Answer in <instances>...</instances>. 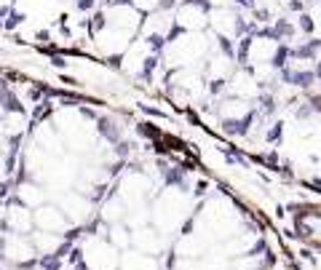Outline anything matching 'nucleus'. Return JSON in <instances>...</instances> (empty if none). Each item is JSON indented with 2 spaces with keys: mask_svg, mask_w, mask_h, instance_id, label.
Returning <instances> with one entry per match:
<instances>
[{
  "mask_svg": "<svg viewBox=\"0 0 321 270\" xmlns=\"http://www.w3.org/2000/svg\"><path fill=\"white\" fill-rule=\"evenodd\" d=\"M121 270H161V260L137 249H126L121 254Z\"/></svg>",
  "mask_w": 321,
  "mask_h": 270,
  "instance_id": "8",
  "label": "nucleus"
},
{
  "mask_svg": "<svg viewBox=\"0 0 321 270\" xmlns=\"http://www.w3.org/2000/svg\"><path fill=\"white\" fill-rule=\"evenodd\" d=\"M254 107H257V112H260V118L268 123L273 115L278 112V99L273 91H260V94L254 96Z\"/></svg>",
  "mask_w": 321,
  "mask_h": 270,
  "instance_id": "10",
  "label": "nucleus"
},
{
  "mask_svg": "<svg viewBox=\"0 0 321 270\" xmlns=\"http://www.w3.org/2000/svg\"><path fill=\"white\" fill-rule=\"evenodd\" d=\"M57 206L65 212V217L70 220V225H86V222L97 214V206H94L91 200L86 198L83 192H78V190L62 196V200H59Z\"/></svg>",
  "mask_w": 321,
  "mask_h": 270,
  "instance_id": "2",
  "label": "nucleus"
},
{
  "mask_svg": "<svg viewBox=\"0 0 321 270\" xmlns=\"http://www.w3.org/2000/svg\"><path fill=\"white\" fill-rule=\"evenodd\" d=\"M214 40H217V51H220L222 59L236 62V40L230 35H214Z\"/></svg>",
  "mask_w": 321,
  "mask_h": 270,
  "instance_id": "14",
  "label": "nucleus"
},
{
  "mask_svg": "<svg viewBox=\"0 0 321 270\" xmlns=\"http://www.w3.org/2000/svg\"><path fill=\"white\" fill-rule=\"evenodd\" d=\"M17 196H19V200H22L25 206H30V209H38V206L46 204V192H43V188H41L35 180L19 184V188H17Z\"/></svg>",
  "mask_w": 321,
  "mask_h": 270,
  "instance_id": "9",
  "label": "nucleus"
},
{
  "mask_svg": "<svg viewBox=\"0 0 321 270\" xmlns=\"http://www.w3.org/2000/svg\"><path fill=\"white\" fill-rule=\"evenodd\" d=\"M286 11H292V14H305V0H286Z\"/></svg>",
  "mask_w": 321,
  "mask_h": 270,
  "instance_id": "25",
  "label": "nucleus"
},
{
  "mask_svg": "<svg viewBox=\"0 0 321 270\" xmlns=\"http://www.w3.org/2000/svg\"><path fill=\"white\" fill-rule=\"evenodd\" d=\"M11 8H14V6H6V3H0V19H9V14H11Z\"/></svg>",
  "mask_w": 321,
  "mask_h": 270,
  "instance_id": "27",
  "label": "nucleus"
},
{
  "mask_svg": "<svg viewBox=\"0 0 321 270\" xmlns=\"http://www.w3.org/2000/svg\"><path fill=\"white\" fill-rule=\"evenodd\" d=\"M233 6H236L238 11H246V14H252L257 8V0H230Z\"/></svg>",
  "mask_w": 321,
  "mask_h": 270,
  "instance_id": "23",
  "label": "nucleus"
},
{
  "mask_svg": "<svg viewBox=\"0 0 321 270\" xmlns=\"http://www.w3.org/2000/svg\"><path fill=\"white\" fill-rule=\"evenodd\" d=\"M70 270H91V268H89V262H86V260H83V262H75V265H73V268H70Z\"/></svg>",
  "mask_w": 321,
  "mask_h": 270,
  "instance_id": "30",
  "label": "nucleus"
},
{
  "mask_svg": "<svg viewBox=\"0 0 321 270\" xmlns=\"http://www.w3.org/2000/svg\"><path fill=\"white\" fill-rule=\"evenodd\" d=\"M131 249H137V252H145V254H150V257H163V236H161V230H155V228H137V230H131Z\"/></svg>",
  "mask_w": 321,
  "mask_h": 270,
  "instance_id": "5",
  "label": "nucleus"
},
{
  "mask_svg": "<svg viewBox=\"0 0 321 270\" xmlns=\"http://www.w3.org/2000/svg\"><path fill=\"white\" fill-rule=\"evenodd\" d=\"M62 80H65L67 86H75V88L81 86V83H78V78H73V75H65V72H62Z\"/></svg>",
  "mask_w": 321,
  "mask_h": 270,
  "instance_id": "28",
  "label": "nucleus"
},
{
  "mask_svg": "<svg viewBox=\"0 0 321 270\" xmlns=\"http://www.w3.org/2000/svg\"><path fill=\"white\" fill-rule=\"evenodd\" d=\"M35 40L41 43V46H49V43H54L51 30H38V32H35Z\"/></svg>",
  "mask_w": 321,
  "mask_h": 270,
  "instance_id": "26",
  "label": "nucleus"
},
{
  "mask_svg": "<svg viewBox=\"0 0 321 270\" xmlns=\"http://www.w3.org/2000/svg\"><path fill=\"white\" fill-rule=\"evenodd\" d=\"M302 99L313 107V112L321 115V91H310V94H302Z\"/></svg>",
  "mask_w": 321,
  "mask_h": 270,
  "instance_id": "21",
  "label": "nucleus"
},
{
  "mask_svg": "<svg viewBox=\"0 0 321 270\" xmlns=\"http://www.w3.org/2000/svg\"><path fill=\"white\" fill-rule=\"evenodd\" d=\"M302 212H294V230L302 241L321 249V209L316 206H300Z\"/></svg>",
  "mask_w": 321,
  "mask_h": 270,
  "instance_id": "4",
  "label": "nucleus"
},
{
  "mask_svg": "<svg viewBox=\"0 0 321 270\" xmlns=\"http://www.w3.org/2000/svg\"><path fill=\"white\" fill-rule=\"evenodd\" d=\"M273 27H276V32H278V38H281V43H292L294 38H297V24L292 19H286V16H278V19H273Z\"/></svg>",
  "mask_w": 321,
  "mask_h": 270,
  "instance_id": "12",
  "label": "nucleus"
},
{
  "mask_svg": "<svg viewBox=\"0 0 321 270\" xmlns=\"http://www.w3.org/2000/svg\"><path fill=\"white\" fill-rule=\"evenodd\" d=\"M313 72H316V80L321 83V56H318L316 62H313Z\"/></svg>",
  "mask_w": 321,
  "mask_h": 270,
  "instance_id": "29",
  "label": "nucleus"
},
{
  "mask_svg": "<svg viewBox=\"0 0 321 270\" xmlns=\"http://www.w3.org/2000/svg\"><path fill=\"white\" fill-rule=\"evenodd\" d=\"M249 16H252L260 27H265V24H268V22L273 19V14H270V8H260V6H257V8H254L252 14H249Z\"/></svg>",
  "mask_w": 321,
  "mask_h": 270,
  "instance_id": "19",
  "label": "nucleus"
},
{
  "mask_svg": "<svg viewBox=\"0 0 321 270\" xmlns=\"http://www.w3.org/2000/svg\"><path fill=\"white\" fill-rule=\"evenodd\" d=\"M209 188H211V182H209V180H198V182L193 184V196H195V198L206 196V192H209Z\"/></svg>",
  "mask_w": 321,
  "mask_h": 270,
  "instance_id": "24",
  "label": "nucleus"
},
{
  "mask_svg": "<svg viewBox=\"0 0 321 270\" xmlns=\"http://www.w3.org/2000/svg\"><path fill=\"white\" fill-rule=\"evenodd\" d=\"M38 270H65V260L59 254H41Z\"/></svg>",
  "mask_w": 321,
  "mask_h": 270,
  "instance_id": "17",
  "label": "nucleus"
},
{
  "mask_svg": "<svg viewBox=\"0 0 321 270\" xmlns=\"http://www.w3.org/2000/svg\"><path fill=\"white\" fill-rule=\"evenodd\" d=\"M33 220H35V230H41V233H54V236H65L70 225V220L65 217V212L59 209L57 204H43L33 209Z\"/></svg>",
  "mask_w": 321,
  "mask_h": 270,
  "instance_id": "3",
  "label": "nucleus"
},
{
  "mask_svg": "<svg viewBox=\"0 0 321 270\" xmlns=\"http://www.w3.org/2000/svg\"><path fill=\"white\" fill-rule=\"evenodd\" d=\"M107 241H110L118 252L131 249V228L126 225V222H121V225H113L110 230H107Z\"/></svg>",
  "mask_w": 321,
  "mask_h": 270,
  "instance_id": "11",
  "label": "nucleus"
},
{
  "mask_svg": "<svg viewBox=\"0 0 321 270\" xmlns=\"http://www.w3.org/2000/svg\"><path fill=\"white\" fill-rule=\"evenodd\" d=\"M83 254L91 270H121V254L107 238H86Z\"/></svg>",
  "mask_w": 321,
  "mask_h": 270,
  "instance_id": "1",
  "label": "nucleus"
},
{
  "mask_svg": "<svg viewBox=\"0 0 321 270\" xmlns=\"http://www.w3.org/2000/svg\"><path fill=\"white\" fill-rule=\"evenodd\" d=\"M316 3H321V0H316Z\"/></svg>",
  "mask_w": 321,
  "mask_h": 270,
  "instance_id": "31",
  "label": "nucleus"
},
{
  "mask_svg": "<svg viewBox=\"0 0 321 270\" xmlns=\"http://www.w3.org/2000/svg\"><path fill=\"white\" fill-rule=\"evenodd\" d=\"M0 270H3V268H0Z\"/></svg>",
  "mask_w": 321,
  "mask_h": 270,
  "instance_id": "32",
  "label": "nucleus"
},
{
  "mask_svg": "<svg viewBox=\"0 0 321 270\" xmlns=\"http://www.w3.org/2000/svg\"><path fill=\"white\" fill-rule=\"evenodd\" d=\"M137 134H139V136H145V140H153V142L163 140V131H161V126H153V123H147V120L137 123Z\"/></svg>",
  "mask_w": 321,
  "mask_h": 270,
  "instance_id": "16",
  "label": "nucleus"
},
{
  "mask_svg": "<svg viewBox=\"0 0 321 270\" xmlns=\"http://www.w3.org/2000/svg\"><path fill=\"white\" fill-rule=\"evenodd\" d=\"M278 80L284 83V86H289V88L302 91V94H310V91L316 88V83H318L313 67H294V64L284 67V70L278 72Z\"/></svg>",
  "mask_w": 321,
  "mask_h": 270,
  "instance_id": "6",
  "label": "nucleus"
},
{
  "mask_svg": "<svg viewBox=\"0 0 321 270\" xmlns=\"http://www.w3.org/2000/svg\"><path fill=\"white\" fill-rule=\"evenodd\" d=\"M284 131H286V123L284 120H273L270 126L262 131L265 144H281V142H284Z\"/></svg>",
  "mask_w": 321,
  "mask_h": 270,
  "instance_id": "13",
  "label": "nucleus"
},
{
  "mask_svg": "<svg viewBox=\"0 0 321 270\" xmlns=\"http://www.w3.org/2000/svg\"><path fill=\"white\" fill-rule=\"evenodd\" d=\"M73 6H75L78 14H94L97 6H99V0H73Z\"/></svg>",
  "mask_w": 321,
  "mask_h": 270,
  "instance_id": "20",
  "label": "nucleus"
},
{
  "mask_svg": "<svg viewBox=\"0 0 321 270\" xmlns=\"http://www.w3.org/2000/svg\"><path fill=\"white\" fill-rule=\"evenodd\" d=\"M94 134H97V140L99 142H107L113 148V144H118L123 140V131H121V123L113 118V115H102L99 112V118L97 123H94Z\"/></svg>",
  "mask_w": 321,
  "mask_h": 270,
  "instance_id": "7",
  "label": "nucleus"
},
{
  "mask_svg": "<svg viewBox=\"0 0 321 270\" xmlns=\"http://www.w3.org/2000/svg\"><path fill=\"white\" fill-rule=\"evenodd\" d=\"M49 62H51V67H57V70H62V72H65V70H67V64H70L65 54H51Z\"/></svg>",
  "mask_w": 321,
  "mask_h": 270,
  "instance_id": "22",
  "label": "nucleus"
},
{
  "mask_svg": "<svg viewBox=\"0 0 321 270\" xmlns=\"http://www.w3.org/2000/svg\"><path fill=\"white\" fill-rule=\"evenodd\" d=\"M294 24H297V30H300L302 35H308V38H310V35H316V30H318V27H316V19H313V14H310V11L300 14V16L294 19Z\"/></svg>",
  "mask_w": 321,
  "mask_h": 270,
  "instance_id": "15",
  "label": "nucleus"
},
{
  "mask_svg": "<svg viewBox=\"0 0 321 270\" xmlns=\"http://www.w3.org/2000/svg\"><path fill=\"white\" fill-rule=\"evenodd\" d=\"M27 22V14H22V11H17V8H11V14H9V19L3 22V30L6 32H14L17 27H22Z\"/></svg>",
  "mask_w": 321,
  "mask_h": 270,
  "instance_id": "18",
  "label": "nucleus"
}]
</instances>
